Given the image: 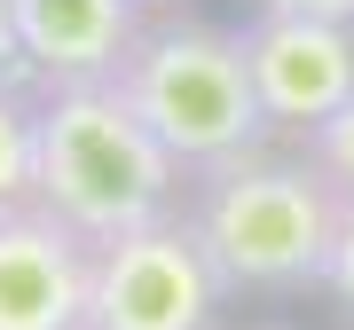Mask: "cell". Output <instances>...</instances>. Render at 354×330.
Segmentation results:
<instances>
[{
    "instance_id": "obj_10",
    "label": "cell",
    "mask_w": 354,
    "mask_h": 330,
    "mask_svg": "<svg viewBox=\"0 0 354 330\" xmlns=\"http://www.w3.org/2000/svg\"><path fill=\"white\" fill-rule=\"evenodd\" d=\"M323 291L354 315V213L339 220V244H330V260H323Z\"/></svg>"
},
{
    "instance_id": "obj_6",
    "label": "cell",
    "mask_w": 354,
    "mask_h": 330,
    "mask_svg": "<svg viewBox=\"0 0 354 330\" xmlns=\"http://www.w3.org/2000/svg\"><path fill=\"white\" fill-rule=\"evenodd\" d=\"M87 252L39 197L0 204V330H87Z\"/></svg>"
},
{
    "instance_id": "obj_5",
    "label": "cell",
    "mask_w": 354,
    "mask_h": 330,
    "mask_svg": "<svg viewBox=\"0 0 354 330\" xmlns=\"http://www.w3.org/2000/svg\"><path fill=\"white\" fill-rule=\"evenodd\" d=\"M244 64H252V95L276 142H299L323 126L354 95V24L330 16H260L244 24Z\"/></svg>"
},
{
    "instance_id": "obj_13",
    "label": "cell",
    "mask_w": 354,
    "mask_h": 330,
    "mask_svg": "<svg viewBox=\"0 0 354 330\" xmlns=\"http://www.w3.org/2000/svg\"><path fill=\"white\" fill-rule=\"evenodd\" d=\"M134 8H142V16H150V8H174V0H134Z\"/></svg>"
},
{
    "instance_id": "obj_9",
    "label": "cell",
    "mask_w": 354,
    "mask_h": 330,
    "mask_svg": "<svg viewBox=\"0 0 354 330\" xmlns=\"http://www.w3.org/2000/svg\"><path fill=\"white\" fill-rule=\"evenodd\" d=\"M299 150L315 157L323 173H330V189H339V197L354 204V95H346L339 110L323 118V126H307V134H299Z\"/></svg>"
},
{
    "instance_id": "obj_4",
    "label": "cell",
    "mask_w": 354,
    "mask_h": 330,
    "mask_svg": "<svg viewBox=\"0 0 354 330\" xmlns=\"http://www.w3.org/2000/svg\"><path fill=\"white\" fill-rule=\"evenodd\" d=\"M221 299L228 291L197 252L181 204L87 252V330H213Z\"/></svg>"
},
{
    "instance_id": "obj_3",
    "label": "cell",
    "mask_w": 354,
    "mask_h": 330,
    "mask_svg": "<svg viewBox=\"0 0 354 330\" xmlns=\"http://www.w3.org/2000/svg\"><path fill=\"white\" fill-rule=\"evenodd\" d=\"M118 102L158 134V150L181 165V173H205V165L252 150V142H276L260 118L252 95V64H244V32L213 24V16H174L150 8L127 39L111 71Z\"/></svg>"
},
{
    "instance_id": "obj_12",
    "label": "cell",
    "mask_w": 354,
    "mask_h": 330,
    "mask_svg": "<svg viewBox=\"0 0 354 330\" xmlns=\"http://www.w3.org/2000/svg\"><path fill=\"white\" fill-rule=\"evenodd\" d=\"M0 79H24V71H16V32H8V0H0Z\"/></svg>"
},
{
    "instance_id": "obj_7",
    "label": "cell",
    "mask_w": 354,
    "mask_h": 330,
    "mask_svg": "<svg viewBox=\"0 0 354 330\" xmlns=\"http://www.w3.org/2000/svg\"><path fill=\"white\" fill-rule=\"evenodd\" d=\"M134 24H142L134 0H8L24 87H87V79H111L127 39H134Z\"/></svg>"
},
{
    "instance_id": "obj_11",
    "label": "cell",
    "mask_w": 354,
    "mask_h": 330,
    "mask_svg": "<svg viewBox=\"0 0 354 330\" xmlns=\"http://www.w3.org/2000/svg\"><path fill=\"white\" fill-rule=\"evenodd\" d=\"M260 16H330V24H354V0H252Z\"/></svg>"
},
{
    "instance_id": "obj_1",
    "label": "cell",
    "mask_w": 354,
    "mask_h": 330,
    "mask_svg": "<svg viewBox=\"0 0 354 330\" xmlns=\"http://www.w3.org/2000/svg\"><path fill=\"white\" fill-rule=\"evenodd\" d=\"M346 213L354 204L330 189V173L299 142H252L181 181V220L197 252L213 260L221 291H260V299L315 291Z\"/></svg>"
},
{
    "instance_id": "obj_2",
    "label": "cell",
    "mask_w": 354,
    "mask_h": 330,
    "mask_svg": "<svg viewBox=\"0 0 354 330\" xmlns=\"http://www.w3.org/2000/svg\"><path fill=\"white\" fill-rule=\"evenodd\" d=\"M181 181L189 173L158 150V134L118 102L111 79L32 87V197L87 244L174 213Z\"/></svg>"
},
{
    "instance_id": "obj_8",
    "label": "cell",
    "mask_w": 354,
    "mask_h": 330,
    "mask_svg": "<svg viewBox=\"0 0 354 330\" xmlns=\"http://www.w3.org/2000/svg\"><path fill=\"white\" fill-rule=\"evenodd\" d=\"M32 197V87L0 79V204Z\"/></svg>"
}]
</instances>
